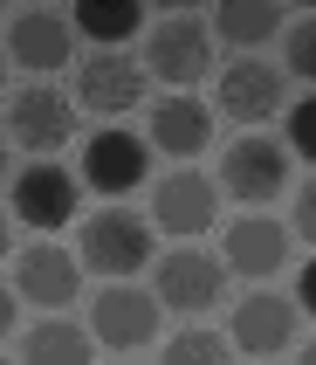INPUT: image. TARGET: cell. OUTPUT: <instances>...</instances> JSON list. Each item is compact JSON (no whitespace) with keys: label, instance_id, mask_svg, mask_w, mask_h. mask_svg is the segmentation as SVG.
<instances>
[{"label":"cell","instance_id":"5","mask_svg":"<svg viewBox=\"0 0 316 365\" xmlns=\"http://www.w3.org/2000/svg\"><path fill=\"white\" fill-rule=\"evenodd\" d=\"M302 317L282 289H255V297H241L227 331H234V351H255V359H282L289 345H302Z\"/></svg>","mask_w":316,"mask_h":365},{"label":"cell","instance_id":"26","mask_svg":"<svg viewBox=\"0 0 316 365\" xmlns=\"http://www.w3.org/2000/svg\"><path fill=\"white\" fill-rule=\"evenodd\" d=\"M0 173H7V131H0Z\"/></svg>","mask_w":316,"mask_h":365},{"label":"cell","instance_id":"28","mask_svg":"<svg viewBox=\"0 0 316 365\" xmlns=\"http://www.w3.org/2000/svg\"><path fill=\"white\" fill-rule=\"evenodd\" d=\"M0 365H7V359H0Z\"/></svg>","mask_w":316,"mask_h":365},{"label":"cell","instance_id":"18","mask_svg":"<svg viewBox=\"0 0 316 365\" xmlns=\"http://www.w3.org/2000/svg\"><path fill=\"white\" fill-rule=\"evenodd\" d=\"M206 35L234 41V48H261V41L282 35V7H268V0H227V7H214Z\"/></svg>","mask_w":316,"mask_h":365},{"label":"cell","instance_id":"27","mask_svg":"<svg viewBox=\"0 0 316 365\" xmlns=\"http://www.w3.org/2000/svg\"><path fill=\"white\" fill-rule=\"evenodd\" d=\"M0 90H7V56H0Z\"/></svg>","mask_w":316,"mask_h":365},{"label":"cell","instance_id":"15","mask_svg":"<svg viewBox=\"0 0 316 365\" xmlns=\"http://www.w3.org/2000/svg\"><path fill=\"white\" fill-rule=\"evenodd\" d=\"M7 200H14V221L41 227V235H56L62 221H76V180H69L62 165H28Z\"/></svg>","mask_w":316,"mask_h":365},{"label":"cell","instance_id":"4","mask_svg":"<svg viewBox=\"0 0 316 365\" xmlns=\"http://www.w3.org/2000/svg\"><path fill=\"white\" fill-rule=\"evenodd\" d=\"M90 345H110V351H138L158 338V297L138 283H103L97 304H90Z\"/></svg>","mask_w":316,"mask_h":365},{"label":"cell","instance_id":"21","mask_svg":"<svg viewBox=\"0 0 316 365\" xmlns=\"http://www.w3.org/2000/svg\"><path fill=\"white\" fill-rule=\"evenodd\" d=\"M282 69H289L296 83L316 76V21L310 14H289V21H282Z\"/></svg>","mask_w":316,"mask_h":365},{"label":"cell","instance_id":"23","mask_svg":"<svg viewBox=\"0 0 316 365\" xmlns=\"http://www.w3.org/2000/svg\"><path fill=\"white\" fill-rule=\"evenodd\" d=\"M282 227H289V242H296V248L316 242V186L310 180L296 186V200H289V221H282Z\"/></svg>","mask_w":316,"mask_h":365},{"label":"cell","instance_id":"14","mask_svg":"<svg viewBox=\"0 0 316 365\" xmlns=\"http://www.w3.org/2000/svg\"><path fill=\"white\" fill-rule=\"evenodd\" d=\"M220 255H206V248H172V255H165V262H158V310L172 304V310H186V317H193V310H214L220 304Z\"/></svg>","mask_w":316,"mask_h":365},{"label":"cell","instance_id":"19","mask_svg":"<svg viewBox=\"0 0 316 365\" xmlns=\"http://www.w3.org/2000/svg\"><path fill=\"white\" fill-rule=\"evenodd\" d=\"M69 28L90 35L97 48H124V41L144 28V7H138V0H83L76 14H69Z\"/></svg>","mask_w":316,"mask_h":365},{"label":"cell","instance_id":"12","mask_svg":"<svg viewBox=\"0 0 316 365\" xmlns=\"http://www.w3.org/2000/svg\"><path fill=\"white\" fill-rule=\"evenodd\" d=\"M214 110H227V118H241V124L275 118V110H282V69H275V62H261V56L227 62L220 83H214Z\"/></svg>","mask_w":316,"mask_h":365},{"label":"cell","instance_id":"3","mask_svg":"<svg viewBox=\"0 0 316 365\" xmlns=\"http://www.w3.org/2000/svg\"><path fill=\"white\" fill-rule=\"evenodd\" d=\"M144 62H152V76L165 90H186L214 69V35H206V21L199 14H165L152 21V35H144Z\"/></svg>","mask_w":316,"mask_h":365},{"label":"cell","instance_id":"8","mask_svg":"<svg viewBox=\"0 0 316 365\" xmlns=\"http://www.w3.org/2000/svg\"><path fill=\"white\" fill-rule=\"evenodd\" d=\"M152 221L165 227V235H206V227L220 221V180H206V173H193V165H172L165 180L152 186Z\"/></svg>","mask_w":316,"mask_h":365},{"label":"cell","instance_id":"25","mask_svg":"<svg viewBox=\"0 0 316 365\" xmlns=\"http://www.w3.org/2000/svg\"><path fill=\"white\" fill-rule=\"evenodd\" d=\"M7 248H14V221H7V207H0V262H7Z\"/></svg>","mask_w":316,"mask_h":365},{"label":"cell","instance_id":"13","mask_svg":"<svg viewBox=\"0 0 316 365\" xmlns=\"http://www.w3.org/2000/svg\"><path fill=\"white\" fill-rule=\"evenodd\" d=\"M144 145L165 152V159H199V152L214 145V110H206L199 97H186V90H165V97L152 103V131H144Z\"/></svg>","mask_w":316,"mask_h":365},{"label":"cell","instance_id":"10","mask_svg":"<svg viewBox=\"0 0 316 365\" xmlns=\"http://www.w3.org/2000/svg\"><path fill=\"white\" fill-rule=\"evenodd\" d=\"M289 152H282V138H234L227 145V159H220V180H227V193L248 207H268L289 186Z\"/></svg>","mask_w":316,"mask_h":365},{"label":"cell","instance_id":"22","mask_svg":"<svg viewBox=\"0 0 316 365\" xmlns=\"http://www.w3.org/2000/svg\"><path fill=\"white\" fill-rule=\"evenodd\" d=\"M282 152H296V159H316V103L302 97V103H289V118H282Z\"/></svg>","mask_w":316,"mask_h":365},{"label":"cell","instance_id":"16","mask_svg":"<svg viewBox=\"0 0 316 365\" xmlns=\"http://www.w3.org/2000/svg\"><path fill=\"white\" fill-rule=\"evenodd\" d=\"M296 255V242H289V227L268 221V214H241L234 227H227V262L234 276H282V262Z\"/></svg>","mask_w":316,"mask_h":365},{"label":"cell","instance_id":"7","mask_svg":"<svg viewBox=\"0 0 316 365\" xmlns=\"http://www.w3.org/2000/svg\"><path fill=\"white\" fill-rule=\"evenodd\" d=\"M76 289H83V269L69 248L56 242H28L14 255V304H41L48 317H62V310L76 304Z\"/></svg>","mask_w":316,"mask_h":365},{"label":"cell","instance_id":"20","mask_svg":"<svg viewBox=\"0 0 316 365\" xmlns=\"http://www.w3.org/2000/svg\"><path fill=\"white\" fill-rule=\"evenodd\" d=\"M165 365H234V351H227V338L220 331H172V345H165Z\"/></svg>","mask_w":316,"mask_h":365},{"label":"cell","instance_id":"9","mask_svg":"<svg viewBox=\"0 0 316 365\" xmlns=\"http://www.w3.org/2000/svg\"><path fill=\"white\" fill-rule=\"evenodd\" d=\"M7 138L21 152H62L76 138V103L62 97L56 83H28L14 103H7Z\"/></svg>","mask_w":316,"mask_h":365},{"label":"cell","instance_id":"24","mask_svg":"<svg viewBox=\"0 0 316 365\" xmlns=\"http://www.w3.org/2000/svg\"><path fill=\"white\" fill-rule=\"evenodd\" d=\"M7 331H14V289L0 283V338H7Z\"/></svg>","mask_w":316,"mask_h":365},{"label":"cell","instance_id":"6","mask_svg":"<svg viewBox=\"0 0 316 365\" xmlns=\"http://www.w3.org/2000/svg\"><path fill=\"white\" fill-rule=\"evenodd\" d=\"M138 103H144V62H131L124 48H97L76 62V110H97L117 124Z\"/></svg>","mask_w":316,"mask_h":365},{"label":"cell","instance_id":"11","mask_svg":"<svg viewBox=\"0 0 316 365\" xmlns=\"http://www.w3.org/2000/svg\"><path fill=\"white\" fill-rule=\"evenodd\" d=\"M69 56H76V28H69V14L21 7V14L7 21V62H21V69L48 76V69H62Z\"/></svg>","mask_w":316,"mask_h":365},{"label":"cell","instance_id":"1","mask_svg":"<svg viewBox=\"0 0 316 365\" xmlns=\"http://www.w3.org/2000/svg\"><path fill=\"white\" fill-rule=\"evenodd\" d=\"M144 262H152V221H144V214H131L124 200H110V207H97V214L83 221L76 269H97V276L124 283V276H138Z\"/></svg>","mask_w":316,"mask_h":365},{"label":"cell","instance_id":"17","mask_svg":"<svg viewBox=\"0 0 316 365\" xmlns=\"http://www.w3.org/2000/svg\"><path fill=\"white\" fill-rule=\"evenodd\" d=\"M90 359H97V345L69 317H41L21 331V365H90Z\"/></svg>","mask_w":316,"mask_h":365},{"label":"cell","instance_id":"2","mask_svg":"<svg viewBox=\"0 0 316 365\" xmlns=\"http://www.w3.org/2000/svg\"><path fill=\"white\" fill-rule=\"evenodd\" d=\"M144 173H152V145L138 131H124V124H97L90 138H83V186L103 193V200H124V193H138Z\"/></svg>","mask_w":316,"mask_h":365}]
</instances>
